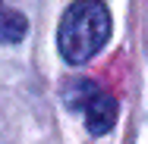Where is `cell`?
Listing matches in <instances>:
<instances>
[{
	"mask_svg": "<svg viewBox=\"0 0 148 144\" xmlns=\"http://www.w3.org/2000/svg\"><path fill=\"white\" fill-rule=\"evenodd\" d=\"M63 100H66L69 110L85 116V128H88L95 138L107 135L117 125V116H120L117 97L110 91L98 88V82H91V78H73V82H66Z\"/></svg>",
	"mask_w": 148,
	"mask_h": 144,
	"instance_id": "2",
	"label": "cell"
},
{
	"mask_svg": "<svg viewBox=\"0 0 148 144\" xmlns=\"http://www.w3.org/2000/svg\"><path fill=\"white\" fill-rule=\"evenodd\" d=\"M107 41H110V9L104 0H76L66 6L57 28V47L69 66L88 63Z\"/></svg>",
	"mask_w": 148,
	"mask_h": 144,
	"instance_id": "1",
	"label": "cell"
},
{
	"mask_svg": "<svg viewBox=\"0 0 148 144\" xmlns=\"http://www.w3.org/2000/svg\"><path fill=\"white\" fill-rule=\"evenodd\" d=\"M29 31V22L19 9H10L0 0V44H19Z\"/></svg>",
	"mask_w": 148,
	"mask_h": 144,
	"instance_id": "3",
	"label": "cell"
}]
</instances>
